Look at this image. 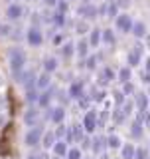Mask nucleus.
Here are the masks:
<instances>
[{
    "label": "nucleus",
    "instance_id": "obj_49",
    "mask_svg": "<svg viewBox=\"0 0 150 159\" xmlns=\"http://www.w3.org/2000/svg\"><path fill=\"white\" fill-rule=\"evenodd\" d=\"M32 26L42 28V14H38V12H34V14H32Z\"/></svg>",
    "mask_w": 150,
    "mask_h": 159
},
{
    "label": "nucleus",
    "instance_id": "obj_3",
    "mask_svg": "<svg viewBox=\"0 0 150 159\" xmlns=\"http://www.w3.org/2000/svg\"><path fill=\"white\" fill-rule=\"evenodd\" d=\"M113 82H117V72L111 66H101L95 72V84L99 88H109Z\"/></svg>",
    "mask_w": 150,
    "mask_h": 159
},
{
    "label": "nucleus",
    "instance_id": "obj_5",
    "mask_svg": "<svg viewBox=\"0 0 150 159\" xmlns=\"http://www.w3.org/2000/svg\"><path fill=\"white\" fill-rule=\"evenodd\" d=\"M144 50H146V46L138 40L134 46L128 50V54H127V66L128 68H136V66H140L142 64V60H144Z\"/></svg>",
    "mask_w": 150,
    "mask_h": 159
},
{
    "label": "nucleus",
    "instance_id": "obj_4",
    "mask_svg": "<svg viewBox=\"0 0 150 159\" xmlns=\"http://www.w3.org/2000/svg\"><path fill=\"white\" fill-rule=\"evenodd\" d=\"M44 123H40L36 127H28L26 135H24V145L30 149H36L38 145H42V135H44Z\"/></svg>",
    "mask_w": 150,
    "mask_h": 159
},
{
    "label": "nucleus",
    "instance_id": "obj_59",
    "mask_svg": "<svg viewBox=\"0 0 150 159\" xmlns=\"http://www.w3.org/2000/svg\"><path fill=\"white\" fill-rule=\"evenodd\" d=\"M89 2H91V0H81V4H89Z\"/></svg>",
    "mask_w": 150,
    "mask_h": 159
},
{
    "label": "nucleus",
    "instance_id": "obj_36",
    "mask_svg": "<svg viewBox=\"0 0 150 159\" xmlns=\"http://www.w3.org/2000/svg\"><path fill=\"white\" fill-rule=\"evenodd\" d=\"M123 113H124V117L131 121V119L134 117V111H136V107H134V99H127V102L123 103Z\"/></svg>",
    "mask_w": 150,
    "mask_h": 159
},
{
    "label": "nucleus",
    "instance_id": "obj_35",
    "mask_svg": "<svg viewBox=\"0 0 150 159\" xmlns=\"http://www.w3.org/2000/svg\"><path fill=\"white\" fill-rule=\"evenodd\" d=\"M53 99H57V106H63V107H67V103L71 102L67 89H57V92L53 93Z\"/></svg>",
    "mask_w": 150,
    "mask_h": 159
},
{
    "label": "nucleus",
    "instance_id": "obj_1",
    "mask_svg": "<svg viewBox=\"0 0 150 159\" xmlns=\"http://www.w3.org/2000/svg\"><path fill=\"white\" fill-rule=\"evenodd\" d=\"M8 64H10V72H12V76L18 78L24 74V70H26V64H28V56L26 52H24L20 46H12L8 50Z\"/></svg>",
    "mask_w": 150,
    "mask_h": 159
},
{
    "label": "nucleus",
    "instance_id": "obj_22",
    "mask_svg": "<svg viewBox=\"0 0 150 159\" xmlns=\"http://www.w3.org/2000/svg\"><path fill=\"white\" fill-rule=\"evenodd\" d=\"M57 68H59V60L56 56H46L42 60V70L46 74H53V72H57Z\"/></svg>",
    "mask_w": 150,
    "mask_h": 159
},
{
    "label": "nucleus",
    "instance_id": "obj_58",
    "mask_svg": "<svg viewBox=\"0 0 150 159\" xmlns=\"http://www.w3.org/2000/svg\"><path fill=\"white\" fill-rule=\"evenodd\" d=\"M49 159H63V157H57V155H52V157H49Z\"/></svg>",
    "mask_w": 150,
    "mask_h": 159
},
{
    "label": "nucleus",
    "instance_id": "obj_50",
    "mask_svg": "<svg viewBox=\"0 0 150 159\" xmlns=\"http://www.w3.org/2000/svg\"><path fill=\"white\" fill-rule=\"evenodd\" d=\"M81 151H85V149H89V151H91V135H85V139L81 141Z\"/></svg>",
    "mask_w": 150,
    "mask_h": 159
},
{
    "label": "nucleus",
    "instance_id": "obj_46",
    "mask_svg": "<svg viewBox=\"0 0 150 159\" xmlns=\"http://www.w3.org/2000/svg\"><path fill=\"white\" fill-rule=\"evenodd\" d=\"M12 26H10V22H0V38H8L10 34H12Z\"/></svg>",
    "mask_w": 150,
    "mask_h": 159
},
{
    "label": "nucleus",
    "instance_id": "obj_6",
    "mask_svg": "<svg viewBox=\"0 0 150 159\" xmlns=\"http://www.w3.org/2000/svg\"><path fill=\"white\" fill-rule=\"evenodd\" d=\"M144 113H134V117L131 119V123H128V133H131V139H136V141H140L144 137Z\"/></svg>",
    "mask_w": 150,
    "mask_h": 159
},
{
    "label": "nucleus",
    "instance_id": "obj_61",
    "mask_svg": "<svg viewBox=\"0 0 150 159\" xmlns=\"http://www.w3.org/2000/svg\"><path fill=\"white\" fill-rule=\"evenodd\" d=\"M83 159H95V157H83Z\"/></svg>",
    "mask_w": 150,
    "mask_h": 159
},
{
    "label": "nucleus",
    "instance_id": "obj_51",
    "mask_svg": "<svg viewBox=\"0 0 150 159\" xmlns=\"http://www.w3.org/2000/svg\"><path fill=\"white\" fill-rule=\"evenodd\" d=\"M115 4L119 6V10H127L131 6V0H115Z\"/></svg>",
    "mask_w": 150,
    "mask_h": 159
},
{
    "label": "nucleus",
    "instance_id": "obj_32",
    "mask_svg": "<svg viewBox=\"0 0 150 159\" xmlns=\"http://www.w3.org/2000/svg\"><path fill=\"white\" fill-rule=\"evenodd\" d=\"M56 141H57V139H56V133H53V129H48V131H44V135H42V147H44V149H52Z\"/></svg>",
    "mask_w": 150,
    "mask_h": 159
},
{
    "label": "nucleus",
    "instance_id": "obj_55",
    "mask_svg": "<svg viewBox=\"0 0 150 159\" xmlns=\"http://www.w3.org/2000/svg\"><path fill=\"white\" fill-rule=\"evenodd\" d=\"M142 64H144V68H142V70L150 74V56H146V58H144V60H142Z\"/></svg>",
    "mask_w": 150,
    "mask_h": 159
},
{
    "label": "nucleus",
    "instance_id": "obj_11",
    "mask_svg": "<svg viewBox=\"0 0 150 159\" xmlns=\"http://www.w3.org/2000/svg\"><path fill=\"white\" fill-rule=\"evenodd\" d=\"M77 16L81 18V20H95V18H99V12H97V4H93V2H89V4H79L77 6Z\"/></svg>",
    "mask_w": 150,
    "mask_h": 159
},
{
    "label": "nucleus",
    "instance_id": "obj_7",
    "mask_svg": "<svg viewBox=\"0 0 150 159\" xmlns=\"http://www.w3.org/2000/svg\"><path fill=\"white\" fill-rule=\"evenodd\" d=\"M132 24H134V20L131 18V14H127V12H121L117 18H115V30L121 32V34H131L132 32Z\"/></svg>",
    "mask_w": 150,
    "mask_h": 159
},
{
    "label": "nucleus",
    "instance_id": "obj_28",
    "mask_svg": "<svg viewBox=\"0 0 150 159\" xmlns=\"http://www.w3.org/2000/svg\"><path fill=\"white\" fill-rule=\"evenodd\" d=\"M123 139H121V135L119 133H109L107 135V147L109 149H113V151H119V149L123 147Z\"/></svg>",
    "mask_w": 150,
    "mask_h": 159
},
{
    "label": "nucleus",
    "instance_id": "obj_15",
    "mask_svg": "<svg viewBox=\"0 0 150 159\" xmlns=\"http://www.w3.org/2000/svg\"><path fill=\"white\" fill-rule=\"evenodd\" d=\"M132 99H134V107H136L138 113H144L146 109H150V98L146 92H136Z\"/></svg>",
    "mask_w": 150,
    "mask_h": 159
},
{
    "label": "nucleus",
    "instance_id": "obj_27",
    "mask_svg": "<svg viewBox=\"0 0 150 159\" xmlns=\"http://www.w3.org/2000/svg\"><path fill=\"white\" fill-rule=\"evenodd\" d=\"M134 151H136V145L131 141H124L123 147L119 149V153H121V159H134Z\"/></svg>",
    "mask_w": 150,
    "mask_h": 159
},
{
    "label": "nucleus",
    "instance_id": "obj_16",
    "mask_svg": "<svg viewBox=\"0 0 150 159\" xmlns=\"http://www.w3.org/2000/svg\"><path fill=\"white\" fill-rule=\"evenodd\" d=\"M36 80H38V74L34 70H24V74L18 78V82L24 86V89H34L36 88Z\"/></svg>",
    "mask_w": 150,
    "mask_h": 159
},
{
    "label": "nucleus",
    "instance_id": "obj_12",
    "mask_svg": "<svg viewBox=\"0 0 150 159\" xmlns=\"http://www.w3.org/2000/svg\"><path fill=\"white\" fill-rule=\"evenodd\" d=\"M42 121V116H40V109L36 106H30L26 111H24V123L26 127H36Z\"/></svg>",
    "mask_w": 150,
    "mask_h": 159
},
{
    "label": "nucleus",
    "instance_id": "obj_19",
    "mask_svg": "<svg viewBox=\"0 0 150 159\" xmlns=\"http://www.w3.org/2000/svg\"><path fill=\"white\" fill-rule=\"evenodd\" d=\"M53 89L52 88H48V89H44V92H40V98H38V107L40 109H49L52 107V102H53Z\"/></svg>",
    "mask_w": 150,
    "mask_h": 159
},
{
    "label": "nucleus",
    "instance_id": "obj_34",
    "mask_svg": "<svg viewBox=\"0 0 150 159\" xmlns=\"http://www.w3.org/2000/svg\"><path fill=\"white\" fill-rule=\"evenodd\" d=\"M59 54H61L63 60H71L75 56V44L73 42H65L61 48H59Z\"/></svg>",
    "mask_w": 150,
    "mask_h": 159
},
{
    "label": "nucleus",
    "instance_id": "obj_53",
    "mask_svg": "<svg viewBox=\"0 0 150 159\" xmlns=\"http://www.w3.org/2000/svg\"><path fill=\"white\" fill-rule=\"evenodd\" d=\"M140 82L144 84V86H150V74H148V72H144V70L140 72Z\"/></svg>",
    "mask_w": 150,
    "mask_h": 159
},
{
    "label": "nucleus",
    "instance_id": "obj_33",
    "mask_svg": "<svg viewBox=\"0 0 150 159\" xmlns=\"http://www.w3.org/2000/svg\"><path fill=\"white\" fill-rule=\"evenodd\" d=\"M124 121H127V117H124L123 109L121 107H113L111 109V123L113 125H123Z\"/></svg>",
    "mask_w": 150,
    "mask_h": 159
},
{
    "label": "nucleus",
    "instance_id": "obj_17",
    "mask_svg": "<svg viewBox=\"0 0 150 159\" xmlns=\"http://www.w3.org/2000/svg\"><path fill=\"white\" fill-rule=\"evenodd\" d=\"M24 16V8H22V4L20 2H12V4H8L6 6V18H8V22H16V20H20Z\"/></svg>",
    "mask_w": 150,
    "mask_h": 159
},
{
    "label": "nucleus",
    "instance_id": "obj_37",
    "mask_svg": "<svg viewBox=\"0 0 150 159\" xmlns=\"http://www.w3.org/2000/svg\"><path fill=\"white\" fill-rule=\"evenodd\" d=\"M52 24L53 26H57V28H63L67 24V14H63V12H53L52 14Z\"/></svg>",
    "mask_w": 150,
    "mask_h": 159
},
{
    "label": "nucleus",
    "instance_id": "obj_42",
    "mask_svg": "<svg viewBox=\"0 0 150 159\" xmlns=\"http://www.w3.org/2000/svg\"><path fill=\"white\" fill-rule=\"evenodd\" d=\"M65 159H83V151H81V147H79V145L69 147V151H67Z\"/></svg>",
    "mask_w": 150,
    "mask_h": 159
},
{
    "label": "nucleus",
    "instance_id": "obj_52",
    "mask_svg": "<svg viewBox=\"0 0 150 159\" xmlns=\"http://www.w3.org/2000/svg\"><path fill=\"white\" fill-rule=\"evenodd\" d=\"M26 159H49L46 153H40V151H34V153H30V155Z\"/></svg>",
    "mask_w": 150,
    "mask_h": 159
},
{
    "label": "nucleus",
    "instance_id": "obj_13",
    "mask_svg": "<svg viewBox=\"0 0 150 159\" xmlns=\"http://www.w3.org/2000/svg\"><path fill=\"white\" fill-rule=\"evenodd\" d=\"M107 137L105 135H99V133H95V135H91V153L93 155H101V153L107 151Z\"/></svg>",
    "mask_w": 150,
    "mask_h": 159
},
{
    "label": "nucleus",
    "instance_id": "obj_41",
    "mask_svg": "<svg viewBox=\"0 0 150 159\" xmlns=\"http://www.w3.org/2000/svg\"><path fill=\"white\" fill-rule=\"evenodd\" d=\"M91 103H93V99H91V93H85L83 98H79L77 99V106L83 109V111H87L89 107H91Z\"/></svg>",
    "mask_w": 150,
    "mask_h": 159
},
{
    "label": "nucleus",
    "instance_id": "obj_64",
    "mask_svg": "<svg viewBox=\"0 0 150 159\" xmlns=\"http://www.w3.org/2000/svg\"><path fill=\"white\" fill-rule=\"evenodd\" d=\"M69 2H71V0H69Z\"/></svg>",
    "mask_w": 150,
    "mask_h": 159
},
{
    "label": "nucleus",
    "instance_id": "obj_31",
    "mask_svg": "<svg viewBox=\"0 0 150 159\" xmlns=\"http://www.w3.org/2000/svg\"><path fill=\"white\" fill-rule=\"evenodd\" d=\"M101 44H105V46H115V44H117V34H115V30H111V28L103 30Z\"/></svg>",
    "mask_w": 150,
    "mask_h": 159
},
{
    "label": "nucleus",
    "instance_id": "obj_54",
    "mask_svg": "<svg viewBox=\"0 0 150 159\" xmlns=\"http://www.w3.org/2000/svg\"><path fill=\"white\" fill-rule=\"evenodd\" d=\"M144 127L150 129V109H146V111H144Z\"/></svg>",
    "mask_w": 150,
    "mask_h": 159
},
{
    "label": "nucleus",
    "instance_id": "obj_47",
    "mask_svg": "<svg viewBox=\"0 0 150 159\" xmlns=\"http://www.w3.org/2000/svg\"><path fill=\"white\" fill-rule=\"evenodd\" d=\"M52 44H53V46H57V48H61L63 44H65V42H63V34H61V32H53Z\"/></svg>",
    "mask_w": 150,
    "mask_h": 159
},
{
    "label": "nucleus",
    "instance_id": "obj_40",
    "mask_svg": "<svg viewBox=\"0 0 150 159\" xmlns=\"http://www.w3.org/2000/svg\"><path fill=\"white\" fill-rule=\"evenodd\" d=\"M67 129H69V125H65V121H63V123H57L56 129H53V133H56V139H65Z\"/></svg>",
    "mask_w": 150,
    "mask_h": 159
},
{
    "label": "nucleus",
    "instance_id": "obj_29",
    "mask_svg": "<svg viewBox=\"0 0 150 159\" xmlns=\"http://www.w3.org/2000/svg\"><path fill=\"white\" fill-rule=\"evenodd\" d=\"M109 98H111V102H113V107H123V103L128 99V98H127V96H124V93L121 92V88L113 89V92H111V96H109Z\"/></svg>",
    "mask_w": 150,
    "mask_h": 159
},
{
    "label": "nucleus",
    "instance_id": "obj_23",
    "mask_svg": "<svg viewBox=\"0 0 150 159\" xmlns=\"http://www.w3.org/2000/svg\"><path fill=\"white\" fill-rule=\"evenodd\" d=\"M89 50H91V46H89V40L87 38H79V42L75 44V54L79 56L81 62L89 56Z\"/></svg>",
    "mask_w": 150,
    "mask_h": 159
},
{
    "label": "nucleus",
    "instance_id": "obj_24",
    "mask_svg": "<svg viewBox=\"0 0 150 159\" xmlns=\"http://www.w3.org/2000/svg\"><path fill=\"white\" fill-rule=\"evenodd\" d=\"M48 88H52V74H46V72L38 74L36 89H38V92H44V89H48Z\"/></svg>",
    "mask_w": 150,
    "mask_h": 159
},
{
    "label": "nucleus",
    "instance_id": "obj_57",
    "mask_svg": "<svg viewBox=\"0 0 150 159\" xmlns=\"http://www.w3.org/2000/svg\"><path fill=\"white\" fill-rule=\"evenodd\" d=\"M144 42H146V48H150V34H148L146 38H144Z\"/></svg>",
    "mask_w": 150,
    "mask_h": 159
},
{
    "label": "nucleus",
    "instance_id": "obj_9",
    "mask_svg": "<svg viewBox=\"0 0 150 159\" xmlns=\"http://www.w3.org/2000/svg\"><path fill=\"white\" fill-rule=\"evenodd\" d=\"M65 116H67V111H65V107H63V106H52L49 109H46V119H48V121H52L53 125L63 123V121H65Z\"/></svg>",
    "mask_w": 150,
    "mask_h": 159
},
{
    "label": "nucleus",
    "instance_id": "obj_63",
    "mask_svg": "<svg viewBox=\"0 0 150 159\" xmlns=\"http://www.w3.org/2000/svg\"><path fill=\"white\" fill-rule=\"evenodd\" d=\"M107 2H115V0H107Z\"/></svg>",
    "mask_w": 150,
    "mask_h": 159
},
{
    "label": "nucleus",
    "instance_id": "obj_60",
    "mask_svg": "<svg viewBox=\"0 0 150 159\" xmlns=\"http://www.w3.org/2000/svg\"><path fill=\"white\" fill-rule=\"evenodd\" d=\"M146 93H148V98H150V86H148V92H146Z\"/></svg>",
    "mask_w": 150,
    "mask_h": 159
},
{
    "label": "nucleus",
    "instance_id": "obj_20",
    "mask_svg": "<svg viewBox=\"0 0 150 159\" xmlns=\"http://www.w3.org/2000/svg\"><path fill=\"white\" fill-rule=\"evenodd\" d=\"M99 62H101V54H89V56L81 62V68H85L87 72H97V70L101 68Z\"/></svg>",
    "mask_w": 150,
    "mask_h": 159
},
{
    "label": "nucleus",
    "instance_id": "obj_39",
    "mask_svg": "<svg viewBox=\"0 0 150 159\" xmlns=\"http://www.w3.org/2000/svg\"><path fill=\"white\" fill-rule=\"evenodd\" d=\"M24 98H26V103H28V106H38L40 92H38L36 88H34V89H26V96H24Z\"/></svg>",
    "mask_w": 150,
    "mask_h": 159
},
{
    "label": "nucleus",
    "instance_id": "obj_38",
    "mask_svg": "<svg viewBox=\"0 0 150 159\" xmlns=\"http://www.w3.org/2000/svg\"><path fill=\"white\" fill-rule=\"evenodd\" d=\"M75 32H77L79 36H85V34H89V32H91V28H89V22H87V20H81V18H79L77 22H75Z\"/></svg>",
    "mask_w": 150,
    "mask_h": 159
},
{
    "label": "nucleus",
    "instance_id": "obj_30",
    "mask_svg": "<svg viewBox=\"0 0 150 159\" xmlns=\"http://www.w3.org/2000/svg\"><path fill=\"white\" fill-rule=\"evenodd\" d=\"M101 36H103V30L101 28H91V32H89V46L91 48H99L101 46Z\"/></svg>",
    "mask_w": 150,
    "mask_h": 159
},
{
    "label": "nucleus",
    "instance_id": "obj_21",
    "mask_svg": "<svg viewBox=\"0 0 150 159\" xmlns=\"http://www.w3.org/2000/svg\"><path fill=\"white\" fill-rule=\"evenodd\" d=\"M132 36L136 38V40H144L148 36V26H146V22H142V20H134V24H132Z\"/></svg>",
    "mask_w": 150,
    "mask_h": 159
},
{
    "label": "nucleus",
    "instance_id": "obj_44",
    "mask_svg": "<svg viewBox=\"0 0 150 159\" xmlns=\"http://www.w3.org/2000/svg\"><path fill=\"white\" fill-rule=\"evenodd\" d=\"M121 92H123L127 98H128V96L134 98V93H136V88H134L132 82H127V84H123V86H121Z\"/></svg>",
    "mask_w": 150,
    "mask_h": 159
},
{
    "label": "nucleus",
    "instance_id": "obj_62",
    "mask_svg": "<svg viewBox=\"0 0 150 159\" xmlns=\"http://www.w3.org/2000/svg\"><path fill=\"white\" fill-rule=\"evenodd\" d=\"M148 149H150V139H148Z\"/></svg>",
    "mask_w": 150,
    "mask_h": 159
},
{
    "label": "nucleus",
    "instance_id": "obj_8",
    "mask_svg": "<svg viewBox=\"0 0 150 159\" xmlns=\"http://www.w3.org/2000/svg\"><path fill=\"white\" fill-rule=\"evenodd\" d=\"M85 129L81 123H73V125H69L67 129V135H65V141H67V145H71V143H81L83 139H85Z\"/></svg>",
    "mask_w": 150,
    "mask_h": 159
},
{
    "label": "nucleus",
    "instance_id": "obj_25",
    "mask_svg": "<svg viewBox=\"0 0 150 159\" xmlns=\"http://www.w3.org/2000/svg\"><path fill=\"white\" fill-rule=\"evenodd\" d=\"M67 151H69V145H67V141H65V139H57V141L53 143V147H52V153H53V155L63 157V159H65Z\"/></svg>",
    "mask_w": 150,
    "mask_h": 159
},
{
    "label": "nucleus",
    "instance_id": "obj_10",
    "mask_svg": "<svg viewBox=\"0 0 150 159\" xmlns=\"http://www.w3.org/2000/svg\"><path fill=\"white\" fill-rule=\"evenodd\" d=\"M26 42H28V46H32V48H40L44 44V32H42V28H38V26H30L26 30Z\"/></svg>",
    "mask_w": 150,
    "mask_h": 159
},
{
    "label": "nucleus",
    "instance_id": "obj_26",
    "mask_svg": "<svg viewBox=\"0 0 150 159\" xmlns=\"http://www.w3.org/2000/svg\"><path fill=\"white\" fill-rule=\"evenodd\" d=\"M117 82L121 84H127V82H132V68H128V66H121L119 68V72H117Z\"/></svg>",
    "mask_w": 150,
    "mask_h": 159
},
{
    "label": "nucleus",
    "instance_id": "obj_45",
    "mask_svg": "<svg viewBox=\"0 0 150 159\" xmlns=\"http://www.w3.org/2000/svg\"><path fill=\"white\" fill-rule=\"evenodd\" d=\"M121 14V10H119V6L115 2H109V6H107V18H111V20H115Z\"/></svg>",
    "mask_w": 150,
    "mask_h": 159
},
{
    "label": "nucleus",
    "instance_id": "obj_48",
    "mask_svg": "<svg viewBox=\"0 0 150 159\" xmlns=\"http://www.w3.org/2000/svg\"><path fill=\"white\" fill-rule=\"evenodd\" d=\"M56 10H57V12H63V14H67V10H69V0H57V4H56Z\"/></svg>",
    "mask_w": 150,
    "mask_h": 159
},
{
    "label": "nucleus",
    "instance_id": "obj_56",
    "mask_svg": "<svg viewBox=\"0 0 150 159\" xmlns=\"http://www.w3.org/2000/svg\"><path fill=\"white\" fill-rule=\"evenodd\" d=\"M99 159H111V155H109V153L105 151V153H101V155H99Z\"/></svg>",
    "mask_w": 150,
    "mask_h": 159
},
{
    "label": "nucleus",
    "instance_id": "obj_18",
    "mask_svg": "<svg viewBox=\"0 0 150 159\" xmlns=\"http://www.w3.org/2000/svg\"><path fill=\"white\" fill-rule=\"evenodd\" d=\"M89 93H91L93 103H105V102L109 99V96H111V93L107 92V88H99L97 84H95V86L89 89Z\"/></svg>",
    "mask_w": 150,
    "mask_h": 159
},
{
    "label": "nucleus",
    "instance_id": "obj_43",
    "mask_svg": "<svg viewBox=\"0 0 150 159\" xmlns=\"http://www.w3.org/2000/svg\"><path fill=\"white\" fill-rule=\"evenodd\" d=\"M134 159H150V149L136 145V151H134Z\"/></svg>",
    "mask_w": 150,
    "mask_h": 159
},
{
    "label": "nucleus",
    "instance_id": "obj_2",
    "mask_svg": "<svg viewBox=\"0 0 150 159\" xmlns=\"http://www.w3.org/2000/svg\"><path fill=\"white\" fill-rule=\"evenodd\" d=\"M81 125H83L87 135H95V133H97V129H99V109L97 107H89L87 111L83 113Z\"/></svg>",
    "mask_w": 150,
    "mask_h": 159
},
{
    "label": "nucleus",
    "instance_id": "obj_14",
    "mask_svg": "<svg viewBox=\"0 0 150 159\" xmlns=\"http://www.w3.org/2000/svg\"><path fill=\"white\" fill-rule=\"evenodd\" d=\"M67 93H69V98H71V102H77L79 98H83L85 93V82H81V80H73L71 84H69V88H67Z\"/></svg>",
    "mask_w": 150,
    "mask_h": 159
}]
</instances>
